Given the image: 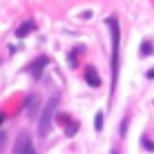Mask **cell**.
Wrapping results in <instances>:
<instances>
[{"instance_id":"cell-1","label":"cell","mask_w":154,"mask_h":154,"mask_svg":"<svg viewBox=\"0 0 154 154\" xmlns=\"http://www.w3.org/2000/svg\"><path fill=\"white\" fill-rule=\"evenodd\" d=\"M107 27L112 31V89L116 85V74H119V40H121V29H119V20L107 18Z\"/></svg>"},{"instance_id":"cell-2","label":"cell","mask_w":154,"mask_h":154,"mask_svg":"<svg viewBox=\"0 0 154 154\" xmlns=\"http://www.w3.org/2000/svg\"><path fill=\"white\" fill-rule=\"evenodd\" d=\"M56 107H58V98H51L49 103L42 107V114H40V121H38V134L45 139L51 130V121H54V114H56Z\"/></svg>"},{"instance_id":"cell-3","label":"cell","mask_w":154,"mask_h":154,"mask_svg":"<svg viewBox=\"0 0 154 154\" xmlns=\"http://www.w3.org/2000/svg\"><path fill=\"white\" fill-rule=\"evenodd\" d=\"M14 154H36L34 143H31V136L27 134V132L18 134V139H16V145H14Z\"/></svg>"},{"instance_id":"cell-4","label":"cell","mask_w":154,"mask_h":154,"mask_svg":"<svg viewBox=\"0 0 154 154\" xmlns=\"http://www.w3.org/2000/svg\"><path fill=\"white\" fill-rule=\"evenodd\" d=\"M47 63H49V58H47V56H38V58L29 65V74H31L34 78H40V74H42V69L47 67Z\"/></svg>"},{"instance_id":"cell-5","label":"cell","mask_w":154,"mask_h":154,"mask_svg":"<svg viewBox=\"0 0 154 154\" xmlns=\"http://www.w3.org/2000/svg\"><path fill=\"white\" fill-rule=\"evenodd\" d=\"M85 83L89 87H98L100 85V78H98V72L94 67H85Z\"/></svg>"},{"instance_id":"cell-6","label":"cell","mask_w":154,"mask_h":154,"mask_svg":"<svg viewBox=\"0 0 154 154\" xmlns=\"http://www.w3.org/2000/svg\"><path fill=\"white\" fill-rule=\"evenodd\" d=\"M34 29H36V23H34V20H25V23L16 29V36H18V38H25V36L31 34Z\"/></svg>"},{"instance_id":"cell-7","label":"cell","mask_w":154,"mask_h":154,"mask_svg":"<svg viewBox=\"0 0 154 154\" xmlns=\"http://www.w3.org/2000/svg\"><path fill=\"white\" fill-rule=\"evenodd\" d=\"M27 116H29V119H36V116H38V96H31V98H29Z\"/></svg>"},{"instance_id":"cell-8","label":"cell","mask_w":154,"mask_h":154,"mask_svg":"<svg viewBox=\"0 0 154 154\" xmlns=\"http://www.w3.org/2000/svg\"><path fill=\"white\" fill-rule=\"evenodd\" d=\"M141 54H143V56H150V54H152V42H150V40H145V42H143Z\"/></svg>"},{"instance_id":"cell-9","label":"cell","mask_w":154,"mask_h":154,"mask_svg":"<svg viewBox=\"0 0 154 154\" xmlns=\"http://www.w3.org/2000/svg\"><path fill=\"white\" fill-rule=\"evenodd\" d=\"M94 125H96V132L103 130V112H98V114H96V119H94Z\"/></svg>"},{"instance_id":"cell-10","label":"cell","mask_w":154,"mask_h":154,"mask_svg":"<svg viewBox=\"0 0 154 154\" xmlns=\"http://www.w3.org/2000/svg\"><path fill=\"white\" fill-rule=\"evenodd\" d=\"M76 132H78V123H72L69 127H65V134H67V136H74Z\"/></svg>"},{"instance_id":"cell-11","label":"cell","mask_w":154,"mask_h":154,"mask_svg":"<svg viewBox=\"0 0 154 154\" xmlns=\"http://www.w3.org/2000/svg\"><path fill=\"white\" fill-rule=\"evenodd\" d=\"M5 145H7V134H5V132H0V154H2Z\"/></svg>"},{"instance_id":"cell-12","label":"cell","mask_w":154,"mask_h":154,"mask_svg":"<svg viewBox=\"0 0 154 154\" xmlns=\"http://www.w3.org/2000/svg\"><path fill=\"white\" fill-rule=\"evenodd\" d=\"M125 130H127V119L123 121V125H121V130H119V132H121V134H125Z\"/></svg>"},{"instance_id":"cell-13","label":"cell","mask_w":154,"mask_h":154,"mask_svg":"<svg viewBox=\"0 0 154 154\" xmlns=\"http://www.w3.org/2000/svg\"><path fill=\"white\" fill-rule=\"evenodd\" d=\"M147 78H154V69H150V72H147Z\"/></svg>"},{"instance_id":"cell-14","label":"cell","mask_w":154,"mask_h":154,"mask_svg":"<svg viewBox=\"0 0 154 154\" xmlns=\"http://www.w3.org/2000/svg\"><path fill=\"white\" fill-rule=\"evenodd\" d=\"M2 123H5V114L0 112V125H2Z\"/></svg>"}]
</instances>
